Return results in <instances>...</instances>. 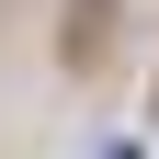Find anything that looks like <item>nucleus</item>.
<instances>
[{
	"mask_svg": "<svg viewBox=\"0 0 159 159\" xmlns=\"http://www.w3.org/2000/svg\"><path fill=\"white\" fill-rule=\"evenodd\" d=\"M102 159H136V148H102Z\"/></svg>",
	"mask_w": 159,
	"mask_h": 159,
	"instance_id": "obj_1",
	"label": "nucleus"
}]
</instances>
